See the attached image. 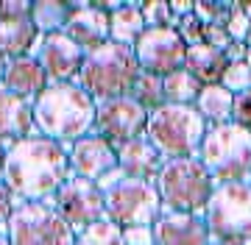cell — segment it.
<instances>
[{"instance_id": "39", "label": "cell", "mask_w": 251, "mask_h": 245, "mask_svg": "<svg viewBox=\"0 0 251 245\" xmlns=\"http://www.w3.org/2000/svg\"><path fill=\"white\" fill-rule=\"evenodd\" d=\"M168 9H171L173 20H179V17L193 14V3H190V0H168Z\"/></svg>"}, {"instance_id": "7", "label": "cell", "mask_w": 251, "mask_h": 245, "mask_svg": "<svg viewBox=\"0 0 251 245\" xmlns=\"http://www.w3.org/2000/svg\"><path fill=\"white\" fill-rule=\"evenodd\" d=\"M201 218L212 240L251 245V184H215Z\"/></svg>"}, {"instance_id": "4", "label": "cell", "mask_w": 251, "mask_h": 245, "mask_svg": "<svg viewBox=\"0 0 251 245\" xmlns=\"http://www.w3.org/2000/svg\"><path fill=\"white\" fill-rule=\"evenodd\" d=\"M196 159L201 162L215 184L249 181L251 176V131L224 123L206 126V134L198 145Z\"/></svg>"}, {"instance_id": "37", "label": "cell", "mask_w": 251, "mask_h": 245, "mask_svg": "<svg viewBox=\"0 0 251 245\" xmlns=\"http://www.w3.org/2000/svg\"><path fill=\"white\" fill-rule=\"evenodd\" d=\"M11 209H14V198H11L9 190L3 187V181H0V228H6V220H9Z\"/></svg>"}, {"instance_id": "20", "label": "cell", "mask_w": 251, "mask_h": 245, "mask_svg": "<svg viewBox=\"0 0 251 245\" xmlns=\"http://www.w3.org/2000/svg\"><path fill=\"white\" fill-rule=\"evenodd\" d=\"M39 39H42V34L34 28L31 17L0 20V56H3V62L34 56V50L39 47Z\"/></svg>"}, {"instance_id": "45", "label": "cell", "mask_w": 251, "mask_h": 245, "mask_svg": "<svg viewBox=\"0 0 251 245\" xmlns=\"http://www.w3.org/2000/svg\"><path fill=\"white\" fill-rule=\"evenodd\" d=\"M246 45L251 47V28H249V37H246Z\"/></svg>"}, {"instance_id": "19", "label": "cell", "mask_w": 251, "mask_h": 245, "mask_svg": "<svg viewBox=\"0 0 251 245\" xmlns=\"http://www.w3.org/2000/svg\"><path fill=\"white\" fill-rule=\"evenodd\" d=\"M34 109L31 100H23L11 92L0 89V139L3 142H20L25 136H34Z\"/></svg>"}, {"instance_id": "43", "label": "cell", "mask_w": 251, "mask_h": 245, "mask_svg": "<svg viewBox=\"0 0 251 245\" xmlns=\"http://www.w3.org/2000/svg\"><path fill=\"white\" fill-rule=\"evenodd\" d=\"M209 245H240V243H224V240H209Z\"/></svg>"}, {"instance_id": "6", "label": "cell", "mask_w": 251, "mask_h": 245, "mask_svg": "<svg viewBox=\"0 0 251 245\" xmlns=\"http://www.w3.org/2000/svg\"><path fill=\"white\" fill-rule=\"evenodd\" d=\"M153 187L159 192L162 212H184L201 215L206 200L215 190V181L201 167L196 156L190 159H168L153 176Z\"/></svg>"}, {"instance_id": "28", "label": "cell", "mask_w": 251, "mask_h": 245, "mask_svg": "<svg viewBox=\"0 0 251 245\" xmlns=\"http://www.w3.org/2000/svg\"><path fill=\"white\" fill-rule=\"evenodd\" d=\"M229 3H218V0H196L193 3V14L201 25H226L229 20Z\"/></svg>"}, {"instance_id": "10", "label": "cell", "mask_w": 251, "mask_h": 245, "mask_svg": "<svg viewBox=\"0 0 251 245\" xmlns=\"http://www.w3.org/2000/svg\"><path fill=\"white\" fill-rule=\"evenodd\" d=\"M131 50H134L140 73L156 75V78L181 70L187 56V45L181 42L176 28H145Z\"/></svg>"}, {"instance_id": "23", "label": "cell", "mask_w": 251, "mask_h": 245, "mask_svg": "<svg viewBox=\"0 0 251 245\" xmlns=\"http://www.w3.org/2000/svg\"><path fill=\"white\" fill-rule=\"evenodd\" d=\"M145 22L140 14V3H120L109 14V42L134 47V42L143 37Z\"/></svg>"}, {"instance_id": "2", "label": "cell", "mask_w": 251, "mask_h": 245, "mask_svg": "<svg viewBox=\"0 0 251 245\" xmlns=\"http://www.w3.org/2000/svg\"><path fill=\"white\" fill-rule=\"evenodd\" d=\"M31 109L36 134L64 148L92 134L95 126V100L78 84H48Z\"/></svg>"}, {"instance_id": "21", "label": "cell", "mask_w": 251, "mask_h": 245, "mask_svg": "<svg viewBox=\"0 0 251 245\" xmlns=\"http://www.w3.org/2000/svg\"><path fill=\"white\" fill-rule=\"evenodd\" d=\"M226 62L224 50L209 45H196L187 47V56H184V70H187L193 78H196L201 87H209V84H221V75L226 73Z\"/></svg>"}, {"instance_id": "46", "label": "cell", "mask_w": 251, "mask_h": 245, "mask_svg": "<svg viewBox=\"0 0 251 245\" xmlns=\"http://www.w3.org/2000/svg\"><path fill=\"white\" fill-rule=\"evenodd\" d=\"M246 62H249V64H251V47H249V56H246Z\"/></svg>"}, {"instance_id": "32", "label": "cell", "mask_w": 251, "mask_h": 245, "mask_svg": "<svg viewBox=\"0 0 251 245\" xmlns=\"http://www.w3.org/2000/svg\"><path fill=\"white\" fill-rule=\"evenodd\" d=\"M229 20H226V34H229V39L232 42H246V37H249V28H251V20L243 14V11H237V6L234 3H229Z\"/></svg>"}, {"instance_id": "30", "label": "cell", "mask_w": 251, "mask_h": 245, "mask_svg": "<svg viewBox=\"0 0 251 245\" xmlns=\"http://www.w3.org/2000/svg\"><path fill=\"white\" fill-rule=\"evenodd\" d=\"M221 87L232 95H240V92L251 89V64L249 62H237L229 64L226 73L221 75Z\"/></svg>"}, {"instance_id": "3", "label": "cell", "mask_w": 251, "mask_h": 245, "mask_svg": "<svg viewBox=\"0 0 251 245\" xmlns=\"http://www.w3.org/2000/svg\"><path fill=\"white\" fill-rule=\"evenodd\" d=\"M137 73H140V67H137L131 47L117 45V42H103L100 47L84 53L75 84L95 103H100V100L112 98H126Z\"/></svg>"}, {"instance_id": "13", "label": "cell", "mask_w": 251, "mask_h": 245, "mask_svg": "<svg viewBox=\"0 0 251 245\" xmlns=\"http://www.w3.org/2000/svg\"><path fill=\"white\" fill-rule=\"evenodd\" d=\"M34 59L45 70L48 84H75L81 62H84V50L64 34H50V37L39 39Z\"/></svg>"}, {"instance_id": "16", "label": "cell", "mask_w": 251, "mask_h": 245, "mask_svg": "<svg viewBox=\"0 0 251 245\" xmlns=\"http://www.w3.org/2000/svg\"><path fill=\"white\" fill-rule=\"evenodd\" d=\"M64 37L87 53L103 42H109V14L100 11L95 3H73V14L62 31Z\"/></svg>"}, {"instance_id": "17", "label": "cell", "mask_w": 251, "mask_h": 245, "mask_svg": "<svg viewBox=\"0 0 251 245\" xmlns=\"http://www.w3.org/2000/svg\"><path fill=\"white\" fill-rule=\"evenodd\" d=\"M48 87V75L45 70L39 67L34 56H23V59H11L3 67V81H0V89L11 92L23 100H31L34 103Z\"/></svg>"}, {"instance_id": "1", "label": "cell", "mask_w": 251, "mask_h": 245, "mask_svg": "<svg viewBox=\"0 0 251 245\" xmlns=\"http://www.w3.org/2000/svg\"><path fill=\"white\" fill-rule=\"evenodd\" d=\"M70 178L67 148L45 136H25L6 148L0 181L17 203H48Z\"/></svg>"}, {"instance_id": "11", "label": "cell", "mask_w": 251, "mask_h": 245, "mask_svg": "<svg viewBox=\"0 0 251 245\" xmlns=\"http://www.w3.org/2000/svg\"><path fill=\"white\" fill-rule=\"evenodd\" d=\"M48 203L62 215V220L75 234L103 218V190L95 181L75 178V176H70Z\"/></svg>"}, {"instance_id": "12", "label": "cell", "mask_w": 251, "mask_h": 245, "mask_svg": "<svg viewBox=\"0 0 251 245\" xmlns=\"http://www.w3.org/2000/svg\"><path fill=\"white\" fill-rule=\"evenodd\" d=\"M145 123H148V111L126 95V98H112L95 103L92 134H98L112 148H117L123 142L137 139V136H145Z\"/></svg>"}, {"instance_id": "22", "label": "cell", "mask_w": 251, "mask_h": 245, "mask_svg": "<svg viewBox=\"0 0 251 245\" xmlns=\"http://www.w3.org/2000/svg\"><path fill=\"white\" fill-rule=\"evenodd\" d=\"M232 92H226L221 84H209V87H201L193 109L201 114L206 126H224V123H232Z\"/></svg>"}, {"instance_id": "42", "label": "cell", "mask_w": 251, "mask_h": 245, "mask_svg": "<svg viewBox=\"0 0 251 245\" xmlns=\"http://www.w3.org/2000/svg\"><path fill=\"white\" fill-rule=\"evenodd\" d=\"M0 245H9V237H6V228H0Z\"/></svg>"}, {"instance_id": "29", "label": "cell", "mask_w": 251, "mask_h": 245, "mask_svg": "<svg viewBox=\"0 0 251 245\" xmlns=\"http://www.w3.org/2000/svg\"><path fill=\"white\" fill-rule=\"evenodd\" d=\"M140 14H143L145 28H173L176 20H173L171 9H168V0H148V3H140Z\"/></svg>"}, {"instance_id": "15", "label": "cell", "mask_w": 251, "mask_h": 245, "mask_svg": "<svg viewBox=\"0 0 251 245\" xmlns=\"http://www.w3.org/2000/svg\"><path fill=\"white\" fill-rule=\"evenodd\" d=\"M153 245H209V231L201 215L162 212L151 226Z\"/></svg>"}, {"instance_id": "41", "label": "cell", "mask_w": 251, "mask_h": 245, "mask_svg": "<svg viewBox=\"0 0 251 245\" xmlns=\"http://www.w3.org/2000/svg\"><path fill=\"white\" fill-rule=\"evenodd\" d=\"M6 148H9V142L0 139V167H3V159H6Z\"/></svg>"}, {"instance_id": "47", "label": "cell", "mask_w": 251, "mask_h": 245, "mask_svg": "<svg viewBox=\"0 0 251 245\" xmlns=\"http://www.w3.org/2000/svg\"><path fill=\"white\" fill-rule=\"evenodd\" d=\"M249 184H251V176H249Z\"/></svg>"}, {"instance_id": "31", "label": "cell", "mask_w": 251, "mask_h": 245, "mask_svg": "<svg viewBox=\"0 0 251 245\" xmlns=\"http://www.w3.org/2000/svg\"><path fill=\"white\" fill-rule=\"evenodd\" d=\"M176 34L181 37V42L187 47H196V45H204V25L196 20V14H187V17H179L176 20Z\"/></svg>"}, {"instance_id": "18", "label": "cell", "mask_w": 251, "mask_h": 245, "mask_svg": "<svg viewBox=\"0 0 251 245\" xmlns=\"http://www.w3.org/2000/svg\"><path fill=\"white\" fill-rule=\"evenodd\" d=\"M115 154H117V170L123 173L126 178H143V181H153V176L159 173L162 162H165L145 136H137L131 142L117 145Z\"/></svg>"}, {"instance_id": "35", "label": "cell", "mask_w": 251, "mask_h": 245, "mask_svg": "<svg viewBox=\"0 0 251 245\" xmlns=\"http://www.w3.org/2000/svg\"><path fill=\"white\" fill-rule=\"evenodd\" d=\"M204 45L209 47H218V50H226L232 45V39L226 34L224 25H204Z\"/></svg>"}, {"instance_id": "14", "label": "cell", "mask_w": 251, "mask_h": 245, "mask_svg": "<svg viewBox=\"0 0 251 245\" xmlns=\"http://www.w3.org/2000/svg\"><path fill=\"white\" fill-rule=\"evenodd\" d=\"M67 164H70V176L98 184L106 173L117 170V154L98 134H87L67 145Z\"/></svg>"}, {"instance_id": "38", "label": "cell", "mask_w": 251, "mask_h": 245, "mask_svg": "<svg viewBox=\"0 0 251 245\" xmlns=\"http://www.w3.org/2000/svg\"><path fill=\"white\" fill-rule=\"evenodd\" d=\"M226 62L229 64H237V62H246V56H249V45L246 42H232V45L224 50Z\"/></svg>"}, {"instance_id": "24", "label": "cell", "mask_w": 251, "mask_h": 245, "mask_svg": "<svg viewBox=\"0 0 251 245\" xmlns=\"http://www.w3.org/2000/svg\"><path fill=\"white\" fill-rule=\"evenodd\" d=\"M73 14L70 0H31V22L42 37L62 34Z\"/></svg>"}, {"instance_id": "26", "label": "cell", "mask_w": 251, "mask_h": 245, "mask_svg": "<svg viewBox=\"0 0 251 245\" xmlns=\"http://www.w3.org/2000/svg\"><path fill=\"white\" fill-rule=\"evenodd\" d=\"M128 98L134 100L137 106H143L145 111H153L165 106V92H162V78L148 73H137L131 89H128Z\"/></svg>"}, {"instance_id": "27", "label": "cell", "mask_w": 251, "mask_h": 245, "mask_svg": "<svg viewBox=\"0 0 251 245\" xmlns=\"http://www.w3.org/2000/svg\"><path fill=\"white\" fill-rule=\"evenodd\" d=\"M75 245H126L123 228L115 226L112 220L100 218L75 234Z\"/></svg>"}, {"instance_id": "44", "label": "cell", "mask_w": 251, "mask_h": 245, "mask_svg": "<svg viewBox=\"0 0 251 245\" xmlns=\"http://www.w3.org/2000/svg\"><path fill=\"white\" fill-rule=\"evenodd\" d=\"M3 67H6V62H3V56H0V81H3Z\"/></svg>"}, {"instance_id": "34", "label": "cell", "mask_w": 251, "mask_h": 245, "mask_svg": "<svg viewBox=\"0 0 251 245\" xmlns=\"http://www.w3.org/2000/svg\"><path fill=\"white\" fill-rule=\"evenodd\" d=\"M31 17V0H0V20Z\"/></svg>"}, {"instance_id": "8", "label": "cell", "mask_w": 251, "mask_h": 245, "mask_svg": "<svg viewBox=\"0 0 251 245\" xmlns=\"http://www.w3.org/2000/svg\"><path fill=\"white\" fill-rule=\"evenodd\" d=\"M162 215V200L153 181L143 178H120L103 192V218L120 228L153 226Z\"/></svg>"}, {"instance_id": "33", "label": "cell", "mask_w": 251, "mask_h": 245, "mask_svg": "<svg viewBox=\"0 0 251 245\" xmlns=\"http://www.w3.org/2000/svg\"><path fill=\"white\" fill-rule=\"evenodd\" d=\"M232 123L234 126L251 131V89L234 95V103H232Z\"/></svg>"}, {"instance_id": "40", "label": "cell", "mask_w": 251, "mask_h": 245, "mask_svg": "<svg viewBox=\"0 0 251 245\" xmlns=\"http://www.w3.org/2000/svg\"><path fill=\"white\" fill-rule=\"evenodd\" d=\"M234 6H237V11H243V14L251 20V0H240V3H234Z\"/></svg>"}, {"instance_id": "5", "label": "cell", "mask_w": 251, "mask_h": 245, "mask_svg": "<svg viewBox=\"0 0 251 245\" xmlns=\"http://www.w3.org/2000/svg\"><path fill=\"white\" fill-rule=\"evenodd\" d=\"M206 134V123L193 106H173L165 103L148 111L145 139L156 148V154L168 159H190L198 154V145Z\"/></svg>"}, {"instance_id": "25", "label": "cell", "mask_w": 251, "mask_h": 245, "mask_svg": "<svg viewBox=\"0 0 251 245\" xmlns=\"http://www.w3.org/2000/svg\"><path fill=\"white\" fill-rule=\"evenodd\" d=\"M162 92H165V103H173V106H193L196 98H198V92H201V84L181 67V70H176V73L162 78Z\"/></svg>"}, {"instance_id": "36", "label": "cell", "mask_w": 251, "mask_h": 245, "mask_svg": "<svg viewBox=\"0 0 251 245\" xmlns=\"http://www.w3.org/2000/svg\"><path fill=\"white\" fill-rule=\"evenodd\" d=\"M126 245H153L151 226H137V228H123Z\"/></svg>"}, {"instance_id": "9", "label": "cell", "mask_w": 251, "mask_h": 245, "mask_svg": "<svg viewBox=\"0 0 251 245\" xmlns=\"http://www.w3.org/2000/svg\"><path fill=\"white\" fill-rule=\"evenodd\" d=\"M9 245H75V231L50 203H17L6 220Z\"/></svg>"}]
</instances>
